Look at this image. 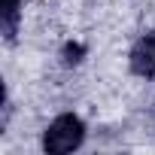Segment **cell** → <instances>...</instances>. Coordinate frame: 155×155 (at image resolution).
<instances>
[{"label": "cell", "instance_id": "obj_3", "mask_svg": "<svg viewBox=\"0 0 155 155\" xmlns=\"http://www.w3.org/2000/svg\"><path fill=\"white\" fill-rule=\"evenodd\" d=\"M82 52H85V49H82L79 43H67V46H64V64H79V61H82Z\"/></svg>", "mask_w": 155, "mask_h": 155}, {"label": "cell", "instance_id": "obj_2", "mask_svg": "<svg viewBox=\"0 0 155 155\" xmlns=\"http://www.w3.org/2000/svg\"><path fill=\"white\" fill-rule=\"evenodd\" d=\"M131 70L137 76H146V79H155V34L143 37L134 49H131Z\"/></svg>", "mask_w": 155, "mask_h": 155}, {"label": "cell", "instance_id": "obj_1", "mask_svg": "<svg viewBox=\"0 0 155 155\" xmlns=\"http://www.w3.org/2000/svg\"><path fill=\"white\" fill-rule=\"evenodd\" d=\"M85 140V125L79 116H73V113H64L58 116L49 131L43 134V149L49 155H64V152H73V149H79Z\"/></svg>", "mask_w": 155, "mask_h": 155}, {"label": "cell", "instance_id": "obj_4", "mask_svg": "<svg viewBox=\"0 0 155 155\" xmlns=\"http://www.w3.org/2000/svg\"><path fill=\"white\" fill-rule=\"evenodd\" d=\"M0 6H18V0H3Z\"/></svg>", "mask_w": 155, "mask_h": 155}]
</instances>
